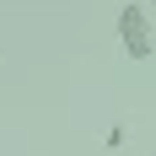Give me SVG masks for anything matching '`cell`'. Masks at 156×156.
<instances>
[{"instance_id":"obj_1","label":"cell","mask_w":156,"mask_h":156,"mask_svg":"<svg viewBox=\"0 0 156 156\" xmlns=\"http://www.w3.org/2000/svg\"><path fill=\"white\" fill-rule=\"evenodd\" d=\"M119 43L129 59H151L156 54V32H151V11L145 5H119Z\"/></svg>"},{"instance_id":"obj_2","label":"cell","mask_w":156,"mask_h":156,"mask_svg":"<svg viewBox=\"0 0 156 156\" xmlns=\"http://www.w3.org/2000/svg\"><path fill=\"white\" fill-rule=\"evenodd\" d=\"M124 140H129V124H108V135H102V145H108V151H119Z\"/></svg>"}]
</instances>
